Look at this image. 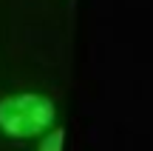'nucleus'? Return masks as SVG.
Here are the masks:
<instances>
[{"mask_svg":"<svg viewBox=\"0 0 153 151\" xmlns=\"http://www.w3.org/2000/svg\"><path fill=\"white\" fill-rule=\"evenodd\" d=\"M57 117V106L45 94H11L0 100V131L11 140H28V137L45 134Z\"/></svg>","mask_w":153,"mask_h":151,"instance_id":"nucleus-1","label":"nucleus"},{"mask_svg":"<svg viewBox=\"0 0 153 151\" xmlns=\"http://www.w3.org/2000/svg\"><path fill=\"white\" fill-rule=\"evenodd\" d=\"M40 151H62V128H54L43 137V146Z\"/></svg>","mask_w":153,"mask_h":151,"instance_id":"nucleus-2","label":"nucleus"}]
</instances>
